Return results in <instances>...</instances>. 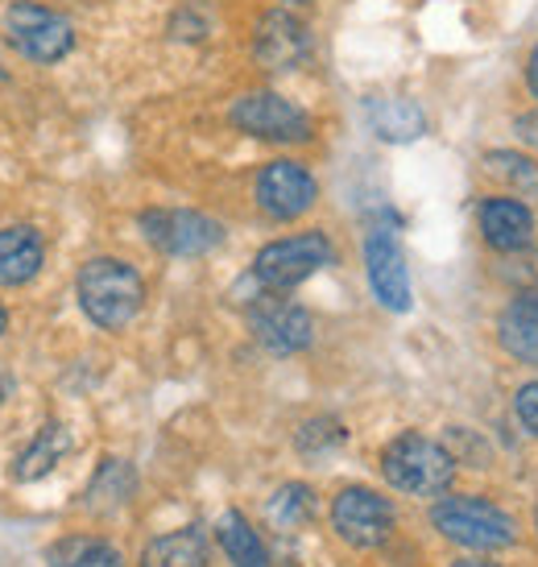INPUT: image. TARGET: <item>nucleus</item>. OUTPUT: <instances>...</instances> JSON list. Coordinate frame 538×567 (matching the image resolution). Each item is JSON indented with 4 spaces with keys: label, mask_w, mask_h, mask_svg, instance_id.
Returning a JSON list of instances; mask_svg holds the SVG:
<instances>
[{
    "label": "nucleus",
    "mask_w": 538,
    "mask_h": 567,
    "mask_svg": "<svg viewBox=\"0 0 538 567\" xmlns=\"http://www.w3.org/2000/svg\"><path fill=\"white\" fill-rule=\"evenodd\" d=\"M75 295H80L83 316L92 319L95 328L121 331L142 311L145 282L142 274L121 257H92L75 278Z\"/></svg>",
    "instance_id": "f257e3e1"
},
{
    "label": "nucleus",
    "mask_w": 538,
    "mask_h": 567,
    "mask_svg": "<svg viewBox=\"0 0 538 567\" xmlns=\"http://www.w3.org/2000/svg\"><path fill=\"white\" fill-rule=\"evenodd\" d=\"M381 473L397 493H411V497H439L452 488L456 476V456L447 452L444 443L427 440L418 431H406L397 440L385 443L381 452Z\"/></svg>",
    "instance_id": "f03ea898"
},
{
    "label": "nucleus",
    "mask_w": 538,
    "mask_h": 567,
    "mask_svg": "<svg viewBox=\"0 0 538 567\" xmlns=\"http://www.w3.org/2000/svg\"><path fill=\"white\" fill-rule=\"evenodd\" d=\"M435 530L468 551H501L518 543V526L506 509H497L485 497H444L431 509Z\"/></svg>",
    "instance_id": "7ed1b4c3"
},
{
    "label": "nucleus",
    "mask_w": 538,
    "mask_h": 567,
    "mask_svg": "<svg viewBox=\"0 0 538 567\" xmlns=\"http://www.w3.org/2000/svg\"><path fill=\"white\" fill-rule=\"evenodd\" d=\"M4 33H9L13 50H21L33 63H59L75 47L71 21L38 0H13L4 9Z\"/></svg>",
    "instance_id": "20e7f679"
},
{
    "label": "nucleus",
    "mask_w": 538,
    "mask_h": 567,
    "mask_svg": "<svg viewBox=\"0 0 538 567\" xmlns=\"http://www.w3.org/2000/svg\"><path fill=\"white\" fill-rule=\"evenodd\" d=\"M332 261L335 249L323 233H299V237H282L257 252L254 278L266 290H290V286L307 282L319 269H328Z\"/></svg>",
    "instance_id": "39448f33"
},
{
    "label": "nucleus",
    "mask_w": 538,
    "mask_h": 567,
    "mask_svg": "<svg viewBox=\"0 0 538 567\" xmlns=\"http://www.w3.org/2000/svg\"><path fill=\"white\" fill-rule=\"evenodd\" d=\"M142 233L166 257H204V252L224 245V224L204 216V212H187V207L142 212Z\"/></svg>",
    "instance_id": "423d86ee"
},
{
    "label": "nucleus",
    "mask_w": 538,
    "mask_h": 567,
    "mask_svg": "<svg viewBox=\"0 0 538 567\" xmlns=\"http://www.w3.org/2000/svg\"><path fill=\"white\" fill-rule=\"evenodd\" d=\"M232 125L261 142H307L311 116L278 92H249L232 104Z\"/></svg>",
    "instance_id": "0eeeda50"
},
{
    "label": "nucleus",
    "mask_w": 538,
    "mask_h": 567,
    "mask_svg": "<svg viewBox=\"0 0 538 567\" xmlns=\"http://www.w3.org/2000/svg\"><path fill=\"white\" fill-rule=\"evenodd\" d=\"M282 290H269L266 299L249 307V328H254L257 344L273 352V357H294L315 340V323L307 316V307L290 299H278Z\"/></svg>",
    "instance_id": "6e6552de"
},
{
    "label": "nucleus",
    "mask_w": 538,
    "mask_h": 567,
    "mask_svg": "<svg viewBox=\"0 0 538 567\" xmlns=\"http://www.w3.org/2000/svg\"><path fill=\"white\" fill-rule=\"evenodd\" d=\"M332 526L349 547H381L394 530V505L364 485L340 488L332 502Z\"/></svg>",
    "instance_id": "1a4fd4ad"
},
{
    "label": "nucleus",
    "mask_w": 538,
    "mask_h": 567,
    "mask_svg": "<svg viewBox=\"0 0 538 567\" xmlns=\"http://www.w3.org/2000/svg\"><path fill=\"white\" fill-rule=\"evenodd\" d=\"M315 199L319 183L302 162H269L257 174V207L269 220H299L315 207Z\"/></svg>",
    "instance_id": "9d476101"
},
{
    "label": "nucleus",
    "mask_w": 538,
    "mask_h": 567,
    "mask_svg": "<svg viewBox=\"0 0 538 567\" xmlns=\"http://www.w3.org/2000/svg\"><path fill=\"white\" fill-rule=\"evenodd\" d=\"M364 269H369V286L385 311H411V274H406V257L397 249V237L390 228H369L364 237Z\"/></svg>",
    "instance_id": "9b49d317"
},
{
    "label": "nucleus",
    "mask_w": 538,
    "mask_h": 567,
    "mask_svg": "<svg viewBox=\"0 0 538 567\" xmlns=\"http://www.w3.org/2000/svg\"><path fill=\"white\" fill-rule=\"evenodd\" d=\"M254 54L266 71H294L311 54V33H307V25L294 13L273 9V13H266L257 21Z\"/></svg>",
    "instance_id": "f8f14e48"
},
{
    "label": "nucleus",
    "mask_w": 538,
    "mask_h": 567,
    "mask_svg": "<svg viewBox=\"0 0 538 567\" xmlns=\"http://www.w3.org/2000/svg\"><path fill=\"white\" fill-rule=\"evenodd\" d=\"M480 237L497 252H518L535 237V216H530V207H526L523 199H514V195L489 199V204L480 207Z\"/></svg>",
    "instance_id": "ddd939ff"
},
{
    "label": "nucleus",
    "mask_w": 538,
    "mask_h": 567,
    "mask_svg": "<svg viewBox=\"0 0 538 567\" xmlns=\"http://www.w3.org/2000/svg\"><path fill=\"white\" fill-rule=\"evenodd\" d=\"M46 257V245L33 233L30 224H13V228H0V286H25L38 278Z\"/></svg>",
    "instance_id": "4468645a"
},
{
    "label": "nucleus",
    "mask_w": 538,
    "mask_h": 567,
    "mask_svg": "<svg viewBox=\"0 0 538 567\" xmlns=\"http://www.w3.org/2000/svg\"><path fill=\"white\" fill-rule=\"evenodd\" d=\"M364 116H369V128L377 133L381 142H414V137H423V128H427V116L423 109L406 100V95H373V100H364Z\"/></svg>",
    "instance_id": "2eb2a0df"
},
{
    "label": "nucleus",
    "mask_w": 538,
    "mask_h": 567,
    "mask_svg": "<svg viewBox=\"0 0 538 567\" xmlns=\"http://www.w3.org/2000/svg\"><path fill=\"white\" fill-rule=\"evenodd\" d=\"M497 336L509 357L538 364V290H518L497 319Z\"/></svg>",
    "instance_id": "dca6fc26"
},
{
    "label": "nucleus",
    "mask_w": 538,
    "mask_h": 567,
    "mask_svg": "<svg viewBox=\"0 0 538 567\" xmlns=\"http://www.w3.org/2000/svg\"><path fill=\"white\" fill-rule=\"evenodd\" d=\"M142 567H207V535L199 526H183L149 538L142 547Z\"/></svg>",
    "instance_id": "f3484780"
},
{
    "label": "nucleus",
    "mask_w": 538,
    "mask_h": 567,
    "mask_svg": "<svg viewBox=\"0 0 538 567\" xmlns=\"http://www.w3.org/2000/svg\"><path fill=\"white\" fill-rule=\"evenodd\" d=\"M216 543H220V551L228 555L232 567H273L261 535H257L254 526L245 522V514H237V509H228V514L216 518Z\"/></svg>",
    "instance_id": "a211bd4d"
},
{
    "label": "nucleus",
    "mask_w": 538,
    "mask_h": 567,
    "mask_svg": "<svg viewBox=\"0 0 538 567\" xmlns=\"http://www.w3.org/2000/svg\"><path fill=\"white\" fill-rule=\"evenodd\" d=\"M71 452V431H66L63 423H46L38 435H33V443L17 456V468L13 476L17 481H42L46 473H54V464Z\"/></svg>",
    "instance_id": "6ab92c4d"
},
{
    "label": "nucleus",
    "mask_w": 538,
    "mask_h": 567,
    "mask_svg": "<svg viewBox=\"0 0 538 567\" xmlns=\"http://www.w3.org/2000/svg\"><path fill=\"white\" fill-rule=\"evenodd\" d=\"M133 488H137V476L128 468L125 460H104L100 468H95L92 485L83 493V509H92V514H112V509H121V505L133 497Z\"/></svg>",
    "instance_id": "aec40b11"
},
{
    "label": "nucleus",
    "mask_w": 538,
    "mask_h": 567,
    "mask_svg": "<svg viewBox=\"0 0 538 567\" xmlns=\"http://www.w3.org/2000/svg\"><path fill=\"white\" fill-rule=\"evenodd\" d=\"M315 514H319L315 488L302 485V481H290V485H282L266 502L269 526H278L282 535H290V530H302V526H311V522H315Z\"/></svg>",
    "instance_id": "412c9836"
},
{
    "label": "nucleus",
    "mask_w": 538,
    "mask_h": 567,
    "mask_svg": "<svg viewBox=\"0 0 538 567\" xmlns=\"http://www.w3.org/2000/svg\"><path fill=\"white\" fill-rule=\"evenodd\" d=\"M46 567H125V555L116 551L108 538L71 535L50 547Z\"/></svg>",
    "instance_id": "4be33fe9"
},
{
    "label": "nucleus",
    "mask_w": 538,
    "mask_h": 567,
    "mask_svg": "<svg viewBox=\"0 0 538 567\" xmlns=\"http://www.w3.org/2000/svg\"><path fill=\"white\" fill-rule=\"evenodd\" d=\"M344 443H349V431L335 423V419H311V423H302V431H299V452L307 460L332 456Z\"/></svg>",
    "instance_id": "5701e85b"
},
{
    "label": "nucleus",
    "mask_w": 538,
    "mask_h": 567,
    "mask_svg": "<svg viewBox=\"0 0 538 567\" xmlns=\"http://www.w3.org/2000/svg\"><path fill=\"white\" fill-rule=\"evenodd\" d=\"M489 166L497 178H506V183H514L523 195L538 199V162L518 158V154H489Z\"/></svg>",
    "instance_id": "b1692460"
},
{
    "label": "nucleus",
    "mask_w": 538,
    "mask_h": 567,
    "mask_svg": "<svg viewBox=\"0 0 538 567\" xmlns=\"http://www.w3.org/2000/svg\"><path fill=\"white\" fill-rule=\"evenodd\" d=\"M514 410H518V419L530 435H538V381H526L523 390L514 394Z\"/></svg>",
    "instance_id": "393cba45"
},
{
    "label": "nucleus",
    "mask_w": 538,
    "mask_h": 567,
    "mask_svg": "<svg viewBox=\"0 0 538 567\" xmlns=\"http://www.w3.org/2000/svg\"><path fill=\"white\" fill-rule=\"evenodd\" d=\"M518 137L530 145H538V112H530V116H518Z\"/></svg>",
    "instance_id": "a878e982"
},
{
    "label": "nucleus",
    "mask_w": 538,
    "mask_h": 567,
    "mask_svg": "<svg viewBox=\"0 0 538 567\" xmlns=\"http://www.w3.org/2000/svg\"><path fill=\"white\" fill-rule=\"evenodd\" d=\"M526 83H530V92H535V100H538V50L530 54V63H526Z\"/></svg>",
    "instance_id": "bb28decb"
},
{
    "label": "nucleus",
    "mask_w": 538,
    "mask_h": 567,
    "mask_svg": "<svg viewBox=\"0 0 538 567\" xmlns=\"http://www.w3.org/2000/svg\"><path fill=\"white\" fill-rule=\"evenodd\" d=\"M452 567H501V564H485V559H456Z\"/></svg>",
    "instance_id": "cd10ccee"
},
{
    "label": "nucleus",
    "mask_w": 538,
    "mask_h": 567,
    "mask_svg": "<svg viewBox=\"0 0 538 567\" xmlns=\"http://www.w3.org/2000/svg\"><path fill=\"white\" fill-rule=\"evenodd\" d=\"M4 328H9V316H4V307H0V336H4Z\"/></svg>",
    "instance_id": "c85d7f7f"
},
{
    "label": "nucleus",
    "mask_w": 538,
    "mask_h": 567,
    "mask_svg": "<svg viewBox=\"0 0 538 567\" xmlns=\"http://www.w3.org/2000/svg\"><path fill=\"white\" fill-rule=\"evenodd\" d=\"M286 4H311V0H286Z\"/></svg>",
    "instance_id": "c756f323"
},
{
    "label": "nucleus",
    "mask_w": 538,
    "mask_h": 567,
    "mask_svg": "<svg viewBox=\"0 0 538 567\" xmlns=\"http://www.w3.org/2000/svg\"><path fill=\"white\" fill-rule=\"evenodd\" d=\"M535 530H538V505H535Z\"/></svg>",
    "instance_id": "7c9ffc66"
}]
</instances>
